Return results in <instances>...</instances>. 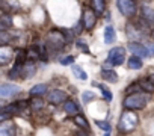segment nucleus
Instances as JSON below:
<instances>
[{
    "instance_id": "nucleus-1",
    "label": "nucleus",
    "mask_w": 154,
    "mask_h": 136,
    "mask_svg": "<svg viewBox=\"0 0 154 136\" xmlns=\"http://www.w3.org/2000/svg\"><path fill=\"white\" fill-rule=\"evenodd\" d=\"M137 124H139V116L133 112V109H125L121 113V118H119V122H118V128L122 133H128L133 128H136Z\"/></svg>"
},
{
    "instance_id": "nucleus-26",
    "label": "nucleus",
    "mask_w": 154,
    "mask_h": 136,
    "mask_svg": "<svg viewBox=\"0 0 154 136\" xmlns=\"http://www.w3.org/2000/svg\"><path fill=\"white\" fill-rule=\"evenodd\" d=\"M97 86H98V88L101 89V92H103V97H104V98H106L107 101H112V98H113L112 92H110V91H109V89H107V88H106L104 85H97Z\"/></svg>"
},
{
    "instance_id": "nucleus-23",
    "label": "nucleus",
    "mask_w": 154,
    "mask_h": 136,
    "mask_svg": "<svg viewBox=\"0 0 154 136\" xmlns=\"http://www.w3.org/2000/svg\"><path fill=\"white\" fill-rule=\"evenodd\" d=\"M12 26V18L9 14H2V17H0V27H2V30H6L8 27Z\"/></svg>"
},
{
    "instance_id": "nucleus-33",
    "label": "nucleus",
    "mask_w": 154,
    "mask_h": 136,
    "mask_svg": "<svg viewBox=\"0 0 154 136\" xmlns=\"http://www.w3.org/2000/svg\"><path fill=\"white\" fill-rule=\"evenodd\" d=\"M146 47H148V50H149V53H151V56H154V44H148Z\"/></svg>"
},
{
    "instance_id": "nucleus-10",
    "label": "nucleus",
    "mask_w": 154,
    "mask_h": 136,
    "mask_svg": "<svg viewBox=\"0 0 154 136\" xmlns=\"http://www.w3.org/2000/svg\"><path fill=\"white\" fill-rule=\"evenodd\" d=\"M15 124L9 119H5L0 124V136H15Z\"/></svg>"
},
{
    "instance_id": "nucleus-24",
    "label": "nucleus",
    "mask_w": 154,
    "mask_h": 136,
    "mask_svg": "<svg viewBox=\"0 0 154 136\" xmlns=\"http://www.w3.org/2000/svg\"><path fill=\"white\" fill-rule=\"evenodd\" d=\"M72 73H74V76H75L77 79H80V80H86V79H88V74L82 70L79 65H74V63H72Z\"/></svg>"
},
{
    "instance_id": "nucleus-19",
    "label": "nucleus",
    "mask_w": 154,
    "mask_h": 136,
    "mask_svg": "<svg viewBox=\"0 0 154 136\" xmlns=\"http://www.w3.org/2000/svg\"><path fill=\"white\" fill-rule=\"evenodd\" d=\"M128 68L130 70H140L142 68V60H140V57L139 56H136V54H133L131 57H128Z\"/></svg>"
},
{
    "instance_id": "nucleus-25",
    "label": "nucleus",
    "mask_w": 154,
    "mask_h": 136,
    "mask_svg": "<svg viewBox=\"0 0 154 136\" xmlns=\"http://www.w3.org/2000/svg\"><path fill=\"white\" fill-rule=\"evenodd\" d=\"M30 107H32V110H41V109L44 107L42 98H41V97H33L32 101H30Z\"/></svg>"
},
{
    "instance_id": "nucleus-28",
    "label": "nucleus",
    "mask_w": 154,
    "mask_h": 136,
    "mask_svg": "<svg viewBox=\"0 0 154 136\" xmlns=\"http://www.w3.org/2000/svg\"><path fill=\"white\" fill-rule=\"evenodd\" d=\"M75 44H77V47H79L82 51H85V53H89V47H88V44H86V42H83L82 39H77V42H75Z\"/></svg>"
},
{
    "instance_id": "nucleus-12",
    "label": "nucleus",
    "mask_w": 154,
    "mask_h": 136,
    "mask_svg": "<svg viewBox=\"0 0 154 136\" xmlns=\"http://www.w3.org/2000/svg\"><path fill=\"white\" fill-rule=\"evenodd\" d=\"M35 71H36V65H35L33 60H26V62L21 65V77H24V79L33 76Z\"/></svg>"
},
{
    "instance_id": "nucleus-35",
    "label": "nucleus",
    "mask_w": 154,
    "mask_h": 136,
    "mask_svg": "<svg viewBox=\"0 0 154 136\" xmlns=\"http://www.w3.org/2000/svg\"><path fill=\"white\" fill-rule=\"evenodd\" d=\"M152 38H154V30H152Z\"/></svg>"
},
{
    "instance_id": "nucleus-34",
    "label": "nucleus",
    "mask_w": 154,
    "mask_h": 136,
    "mask_svg": "<svg viewBox=\"0 0 154 136\" xmlns=\"http://www.w3.org/2000/svg\"><path fill=\"white\" fill-rule=\"evenodd\" d=\"M149 80H151V82L154 83V74H151V76H149Z\"/></svg>"
},
{
    "instance_id": "nucleus-21",
    "label": "nucleus",
    "mask_w": 154,
    "mask_h": 136,
    "mask_svg": "<svg viewBox=\"0 0 154 136\" xmlns=\"http://www.w3.org/2000/svg\"><path fill=\"white\" fill-rule=\"evenodd\" d=\"M139 86H140L142 91L149 92V94L154 91V83L149 80V77H148V79H142V80H139Z\"/></svg>"
},
{
    "instance_id": "nucleus-6",
    "label": "nucleus",
    "mask_w": 154,
    "mask_h": 136,
    "mask_svg": "<svg viewBox=\"0 0 154 136\" xmlns=\"http://www.w3.org/2000/svg\"><path fill=\"white\" fill-rule=\"evenodd\" d=\"M107 60L112 65H122L125 60V48L124 47H113L107 54Z\"/></svg>"
},
{
    "instance_id": "nucleus-27",
    "label": "nucleus",
    "mask_w": 154,
    "mask_h": 136,
    "mask_svg": "<svg viewBox=\"0 0 154 136\" xmlns=\"http://www.w3.org/2000/svg\"><path fill=\"white\" fill-rule=\"evenodd\" d=\"M9 41H11V36H9L5 30L0 32V44H2V45H8Z\"/></svg>"
},
{
    "instance_id": "nucleus-20",
    "label": "nucleus",
    "mask_w": 154,
    "mask_h": 136,
    "mask_svg": "<svg viewBox=\"0 0 154 136\" xmlns=\"http://www.w3.org/2000/svg\"><path fill=\"white\" fill-rule=\"evenodd\" d=\"M142 17L145 18V21L148 24H152L154 23V9H151L148 6H143L142 8Z\"/></svg>"
},
{
    "instance_id": "nucleus-5",
    "label": "nucleus",
    "mask_w": 154,
    "mask_h": 136,
    "mask_svg": "<svg viewBox=\"0 0 154 136\" xmlns=\"http://www.w3.org/2000/svg\"><path fill=\"white\" fill-rule=\"evenodd\" d=\"M97 12L92 9V8H88V6H85L83 8V14H82V26L86 29V30H91L94 26H95V23H97Z\"/></svg>"
},
{
    "instance_id": "nucleus-32",
    "label": "nucleus",
    "mask_w": 154,
    "mask_h": 136,
    "mask_svg": "<svg viewBox=\"0 0 154 136\" xmlns=\"http://www.w3.org/2000/svg\"><path fill=\"white\" fill-rule=\"evenodd\" d=\"M62 32H63L66 41H71V39H72V36H74V32H72V30H69V29H62Z\"/></svg>"
},
{
    "instance_id": "nucleus-7",
    "label": "nucleus",
    "mask_w": 154,
    "mask_h": 136,
    "mask_svg": "<svg viewBox=\"0 0 154 136\" xmlns=\"http://www.w3.org/2000/svg\"><path fill=\"white\" fill-rule=\"evenodd\" d=\"M128 50H130L133 54L139 56V57H148V56H151L148 47H145L143 44H140V42H137V41H131V42L128 44Z\"/></svg>"
},
{
    "instance_id": "nucleus-29",
    "label": "nucleus",
    "mask_w": 154,
    "mask_h": 136,
    "mask_svg": "<svg viewBox=\"0 0 154 136\" xmlns=\"http://www.w3.org/2000/svg\"><path fill=\"white\" fill-rule=\"evenodd\" d=\"M94 97H95V94H92L91 91H85L82 98H83V103H89L91 100H94Z\"/></svg>"
},
{
    "instance_id": "nucleus-22",
    "label": "nucleus",
    "mask_w": 154,
    "mask_h": 136,
    "mask_svg": "<svg viewBox=\"0 0 154 136\" xmlns=\"http://www.w3.org/2000/svg\"><path fill=\"white\" fill-rule=\"evenodd\" d=\"M72 121L79 125L80 128H83V130H89V124H88V121H86V118L85 116H82V115H74V118H72Z\"/></svg>"
},
{
    "instance_id": "nucleus-31",
    "label": "nucleus",
    "mask_w": 154,
    "mask_h": 136,
    "mask_svg": "<svg viewBox=\"0 0 154 136\" xmlns=\"http://www.w3.org/2000/svg\"><path fill=\"white\" fill-rule=\"evenodd\" d=\"M97 125H98L101 130H104V131H110V124H109L107 121H97Z\"/></svg>"
},
{
    "instance_id": "nucleus-4",
    "label": "nucleus",
    "mask_w": 154,
    "mask_h": 136,
    "mask_svg": "<svg viewBox=\"0 0 154 136\" xmlns=\"http://www.w3.org/2000/svg\"><path fill=\"white\" fill-rule=\"evenodd\" d=\"M116 6L119 12L127 18H131L136 15V3L133 0H116Z\"/></svg>"
},
{
    "instance_id": "nucleus-18",
    "label": "nucleus",
    "mask_w": 154,
    "mask_h": 136,
    "mask_svg": "<svg viewBox=\"0 0 154 136\" xmlns=\"http://www.w3.org/2000/svg\"><path fill=\"white\" fill-rule=\"evenodd\" d=\"M115 39H116L115 29H113L112 26H107V27L104 29V42H106V44H112V42H115Z\"/></svg>"
},
{
    "instance_id": "nucleus-15",
    "label": "nucleus",
    "mask_w": 154,
    "mask_h": 136,
    "mask_svg": "<svg viewBox=\"0 0 154 136\" xmlns=\"http://www.w3.org/2000/svg\"><path fill=\"white\" fill-rule=\"evenodd\" d=\"M91 8L97 12V15H103L106 11V0H91Z\"/></svg>"
},
{
    "instance_id": "nucleus-30",
    "label": "nucleus",
    "mask_w": 154,
    "mask_h": 136,
    "mask_svg": "<svg viewBox=\"0 0 154 136\" xmlns=\"http://www.w3.org/2000/svg\"><path fill=\"white\" fill-rule=\"evenodd\" d=\"M74 63V56H65L60 59V65H72Z\"/></svg>"
},
{
    "instance_id": "nucleus-3",
    "label": "nucleus",
    "mask_w": 154,
    "mask_h": 136,
    "mask_svg": "<svg viewBox=\"0 0 154 136\" xmlns=\"http://www.w3.org/2000/svg\"><path fill=\"white\" fill-rule=\"evenodd\" d=\"M66 38L63 35L62 30H51L47 33V39H45V45L47 48L53 50V51H57V50H62L63 45L66 44Z\"/></svg>"
},
{
    "instance_id": "nucleus-8",
    "label": "nucleus",
    "mask_w": 154,
    "mask_h": 136,
    "mask_svg": "<svg viewBox=\"0 0 154 136\" xmlns=\"http://www.w3.org/2000/svg\"><path fill=\"white\" fill-rule=\"evenodd\" d=\"M68 98H66V94L60 89H53L48 92V103L51 104H60V103H65Z\"/></svg>"
},
{
    "instance_id": "nucleus-17",
    "label": "nucleus",
    "mask_w": 154,
    "mask_h": 136,
    "mask_svg": "<svg viewBox=\"0 0 154 136\" xmlns=\"http://www.w3.org/2000/svg\"><path fill=\"white\" fill-rule=\"evenodd\" d=\"M47 89H48V86L47 85H44V83H39V85H35L32 89H30V95L32 97H41L42 94H45L47 92Z\"/></svg>"
},
{
    "instance_id": "nucleus-2",
    "label": "nucleus",
    "mask_w": 154,
    "mask_h": 136,
    "mask_svg": "<svg viewBox=\"0 0 154 136\" xmlns=\"http://www.w3.org/2000/svg\"><path fill=\"white\" fill-rule=\"evenodd\" d=\"M149 101V92H136V94H128L124 98V107L125 109H143L146 103Z\"/></svg>"
},
{
    "instance_id": "nucleus-14",
    "label": "nucleus",
    "mask_w": 154,
    "mask_h": 136,
    "mask_svg": "<svg viewBox=\"0 0 154 136\" xmlns=\"http://www.w3.org/2000/svg\"><path fill=\"white\" fill-rule=\"evenodd\" d=\"M12 59V48H9L8 45H2L0 48V63L5 65Z\"/></svg>"
},
{
    "instance_id": "nucleus-13",
    "label": "nucleus",
    "mask_w": 154,
    "mask_h": 136,
    "mask_svg": "<svg viewBox=\"0 0 154 136\" xmlns=\"http://www.w3.org/2000/svg\"><path fill=\"white\" fill-rule=\"evenodd\" d=\"M139 33H143V30L139 29L136 24H134V26H133L131 23L127 24V36H128L130 39H133V41H139V39H142L143 36L139 35Z\"/></svg>"
},
{
    "instance_id": "nucleus-9",
    "label": "nucleus",
    "mask_w": 154,
    "mask_h": 136,
    "mask_svg": "<svg viewBox=\"0 0 154 136\" xmlns=\"http://www.w3.org/2000/svg\"><path fill=\"white\" fill-rule=\"evenodd\" d=\"M20 92V86L17 85H12V83H3L0 86V95L3 98H8V97H12L15 94Z\"/></svg>"
},
{
    "instance_id": "nucleus-11",
    "label": "nucleus",
    "mask_w": 154,
    "mask_h": 136,
    "mask_svg": "<svg viewBox=\"0 0 154 136\" xmlns=\"http://www.w3.org/2000/svg\"><path fill=\"white\" fill-rule=\"evenodd\" d=\"M112 65V63H110ZM107 66V62L103 65V70H101V77L104 79V80H107V82H112V83H115L116 80H118V76H116V73L112 70V66Z\"/></svg>"
},
{
    "instance_id": "nucleus-16",
    "label": "nucleus",
    "mask_w": 154,
    "mask_h": 136,
    "mask_svg": "<svg viewBox=\"0 0 154 136\" xmlns=\"http://www.w3.org/2000/svg\"><path fill=\"white\" fill-rule=\"evenodd\" d=\"M63 110H65L68 115H71V116H74V115L79 113V107H77L75 101H72V100H66V101L63 103Z\"/></svg>"
}]
</instances>
